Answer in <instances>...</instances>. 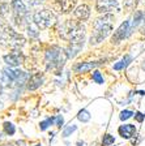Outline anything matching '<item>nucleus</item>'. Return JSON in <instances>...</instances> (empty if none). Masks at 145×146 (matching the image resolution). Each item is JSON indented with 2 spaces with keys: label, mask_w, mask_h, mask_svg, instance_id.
Here are the masks:
<instances>
[{
  "label": "nucleus",
  "mask_w": 145,
  "mask_h": 146,
  "mask_svg": "<svg viewBox=\"0 0 145 146\" xmlns=\"http://www.w3.org/2000/svg\"><path fill=\"white\" fill-rule=\"evenodd\" d=\"M3 81L5 82L7 85H12V84H16V85H24L26 84L27 80H29V74L26 72H22L20 69H13L11 67H7L3 69Z\"/></svg>",
  "instance_id": "nucleus-5"
},
{
  "label": "nucleus",
  "mask_w": 145,
  "mask_h": 146,
  "mask_svg": "<svg viewBox=\"0 0 145 146\" xmlns=\"http://www.w3.org/2000/svg\"><path fill=\"white\" fill-rule=\"evenodd\" d=\"M114 137L111 136V134H106V136H103V146H110L114 143Z\"/></svg>",
  "instance_id": "nucleus-23"
},
{
  "label": "nucleus",
  "mask_w": 145,
  "mask_h": 146,
  "mask_svg": "<svg viewBox=\"0 0 145 146\" xmlns=\"http://www.w3.org/2000/svg\"><path fill=\"white\" fill-rule=\"evenodd\" d=\"M9 15V3L8 0H0V16L5 18Z\"/></svg>",
  "instance_id": "nucleus-18"
},
{
  "label": "nucleus",
  "mask_w": 145,
  "mask_h": 146,
  "mask_svg": "<svg viewBox=\"0 0 145 146\" xmlns=\"http://www.w3.org/2000/svg\"><path fill=\"white\" fill-rule=\"evenodd\" d=\"M142 17H144V13L142 12H136V15H135V17H133V26L139 25L140 21L142 20Z\"/></svg>",
  "instance_id": "nucleus-25"
},
{
  "label": "nucleus",
  "mask_w": 145,
  "mask_h": 146,
  "mask_svg": "<svg viewBox=\"0 0 145 146\" xmlns=\"http://www.w3.org/2000/svg\"><path fill=\"white\" fill-rule=\"evenodd\" d=\"M77 117H79L80 121L88 123L89 120H90V113H89L86 110H81V111L79 112V115H77Z\"/></svg>",
  "instance_id": "nucleus-20"
},
{
  "label": "nucleus",
  "mask_w": 145,
  "mask_h": 146,
  "mask_svg": "<svg viewBox=\"0 0 145 146\" xmlns=\"http://www.w3.org/2000/svg\"><path fill=\"white\" fill-rule=\"evenodd\" d=\"M84 46V42H77V43H71V46L65 50V54H67V58H75L77 52L82 48Z\"/></svg>",
  "instance_id": "nucleus-15"
},
{
  "label": "nucleus",
  "mask_w": 145,
  "mask_h": 146,
  "mask_svg": "<svg viewBox=\"0 0 145 146\" xmlns=\"http://www.w3.org/2000/svg\"><path fill=\"white\" fill-rule=\"evenodd\" d=\"M135 132H136V128L132 124H126L119 128V134H120L123 138H131V137L135 134Z\"/></svg>",
  "instance_id": "nucleus-14"
},
{
  "label": "nucleus",
  "mask_w": 145,
  "mask_h": 146,
  "mask_svg": "<svg viewBox=\"0 0 145 146\" xmlns=\"http://www.w3.org/2000/svg\"><path fill=\"white\" fill-rule=\"evenodd\" d=\"M31 3H33V4H35V5H37V4H41V3H43V0H31Z\"/></svg>",
  "instance_id": "nucleus-31"
},
{
  "label": "nucleus",
  "mask_w": 145,
  "mask_h": 146,
  "mask_svg": "<svg viewBox=\"0 0 145 146\" xmlns=\"http://www.w3.org/2000/svg\"><path fill=\"white\" fill-rule=\"evenodd\" d=\"M76 5V0H54V8L60 13H69Z\"/></svg>",
  "instance_id": "nucleus-11"
},
{
  "label": "nucleus",
  "mask_w": 145,
  "mask_h": 146,
  "mask_svg": "<svg viewBox=\"0 0 145 146\" xmlns=\"http://www.w3.org/2000/svg\"><path fill=\"white\" fill-rule=\"evenodd\" d=\"M25 38L21 34L16 33L12 26L0 18V46L11 47L13 50H20L25 46Z\"/></svg>",
  "instance_id": "nucleus-1"
},
{
  "label": "nucleus",
  "mask_w": 145,
  "mask_h": 146,
  "mask_svg": "<svg viewBox=\"0 0 145 146\" xmlns=\"http://www.w3.org/2000/svg\"><path fill=\"white\" fill-rule=\"evenodd\" d=\"M54 120H55L54 117H50V119H47V120H45V121H42V123L39 124L41 129H42V131H45V129L48 127V125H51L52 123H54Z\"/></svg>",
  "instance_id": "nucleus-26"
},
{
  "label": "nucleus",
  "mask_w": 145,
  "mask_h": 146,
  "mask_svg": "<svg viewBox=\"0 0 145 146\" xmlns=\"http://www.w3.org/2000/svg\"><path fill=\"white\" fill-rule=\"evenodd\" d=\"M89 16H90V8L86 4H81V5H79L75 9V17L77 20H80V21L88 20Z\"/></svg>",
  "instance_id": "nucleus-13"
},
{
  "label": "nucleus",
  "mask_w": 145,
  "mask_h": 146,
  "mask_svg": "<svg viewBox=\"0 0 145 146\" xmlns=\"http://www.w3.org/2000/svg\"><path fill=\"white\" fill-rule=\"evenodd\" d=\"M55 121H56L57 127H61V125H63V123H64V119L61 117V116H57V117L55 119Z\"/></svg>",
  "instance_id": "nucleus-30"
},
{
  "label": "nucleus",
  "mask_w": 145,
  "mask_h": 146,
  "mask_svg": "<svg viewBox=\"0 0 145 146\" xmlns=\"http://www.w3.org/2000/svg\"><path fill=\"white\" fill-rule=\"evenodd\" d=\"M131 25H130V21H124L123 24L119 26V29L114 33V35H112L111 38V42L112 43H119L120 40H123L124 38H127L128 35L131 34V31H132V29H131Z\"/></svg>",
  "instance_id": "nucleus-9"
},
{
  "label": "nucleus",
  "mask_w": 145,
  "mask_h": 146,
  "mask_svg": "<svg viewBox=\"0 0 145 146\" xmlns=\"http://www.w3.org/2000/svg\"><path fill=\"white\" fill-rule=\"evenodd\" d=\"M4 61L9 67H18L20 64H22L25 61V56L20 50H13L12 52H9L8 55L4 56Z\"/></svg>",
  "instance_id": "nucleus-8"
},
{
  "label": "nucleus",
  "mask_w": 145,
  "mask_h": 146,
  "mask_svg": "<svg viewBox=\"0 0 145 146\" xmlns=\"http://www.w3.org/2000/svg\"><path fill=\"white\" fill-rule=\"evenodd\" d=\"M67 60V54L65 51L57 47V46H52L50 50L46 51L45 61L47 70H55V72H60V69L63 68L64 63Z\"/></svg>",
  "instance_id": "nucleus-4"
},
{
  "label": "nucleus",
  "mask_w": 145,
  "mask_h": 146,
  "mask_svg": "<svg viewBox=\"0 0 145 146\" xmlns=\"http://www.w3.org/2000/svg\"><path fill=\"white\" fill-rule=\"evenodd\" d=\"M45 81V76H43L42 73H34L33 76L29 77L27 80V89L29 90H37L38 88H41V85L43 84Z\"/></svg>",
  "instance_id": "nucleus-12"
},
{
  "label": "nucleus",
  "mask_w": 145,
  "mask_h": 146,
  "mask_svg": "<svg viewBox=\"0 0 145 146\" xmlns=\"http://www.w3.org/2000/svg\"><path fill=\"white\" fill-rule=\"evenodd\" d=\"M132 115H133L132 111H128V110L122 111V112H120V120H127V119H130Z\"/></svg>",
  "instance_id": "nucleus-28"
},
{
  "label": "nucleus",
  "mask_w": 145,
  "mask_h": 146,
  "mask_svg": "<svg viewBox=\"0 0 145 146\" xmlns=\"http://www.w3.org/2000/svg\"><path fill=\"white\" fill-rule=\"evenodd\" d=\"M144 117H145V115H142L141 112H136V113H135V119H136L139 123H141L142 120H144Z\"/></svg>",
  "instance_id": "nucleus-29"
},
{
  "label": "nucleus",
  "mask_w": 145,
  "mask_h": 146,
  "mask_svg": "<svg viewBox=\"0 0 145 146\" xmlns=\"http://www.w3.org/2000/svg\"><path fill=\"white\" fill-rule=\"evenodd\" d=\"M4 132H5L7 134H9V136H12V134H15V132H16V128H15V125L12 124V123H4Z\"/></svg>",
  "instance_id": "nucleus-21"
},
{
  "label": "nucleus",
  "mask_w": 145,
  "mask_h": 146,
  "mask_svg": "<svg viewBox=\"0 0 145 146\" xmlns=\"http://www.w3.org/2000/svg\"><path fill=\"white\" fill-rule=\"evenodd\" d=\"M59 35L64 40H69L71 43L84 42L85 27L81 22L75 20H67L59 27Z\"/></svg>",
  "instance_id": "nucleus-2"
},
{
  "label": "nucleus",
  "mask_w": 145,
  "mask_h": 146,
  "mask_svg": "<svg viewBox=\"0 0 145 146\" xmlns=\"http://www.w3.org/2000/svg\"><path fill=\"white\" fill-rule=\"evenodd\" d=\"M136 4H137V0H126V1H124V7L127 9H130V11L135 9Z\"/></svg>",
  "instance_id": "nucleus-24"
},
{
  "label": "nucleus",
  "mask_w": 145,
  "mask_h": 146,
  "mask_svg": "<svg viewBox=\"0 0 145 146\" xmlns=\"http://www.w3.org/2000/svg\"><path fill=\"white\" fill-rule=\"evenodd\" d=\"M35 26H37L35 24H30V25H27L26 26L27 34H29L30 38H37V36L39 35V33H38V29H39V27H35Z\"/></svg>",
  "instance_id": "nucleus-19"
},
{
  "label": "nucleus",
  "mask_w": 145,
  "mask_h": 146,
  "mask_svg": "<svg viewBox=\"0 0 145 146\" xmlns=\"http://www.w3.org/2000/svg\"><path fill=\"white\" fill-rule=\"evenodd\" d=\"M55 15L48 11V9H42V11H38V12L34 13L33 16V21L37 25V27L39 29H47L51 25L55 24Z\"/></svg>",
  "instance_id": "nucleus-6"
},
{
  "label": "nucleus",
  "mask_w": 145,
  "mask_h": 146,
  "mask_svg": "<svg viewBox=\"0 0 145 146\" xmlns=\"http://www.w3.org/2000/svg\"><path fill=\"white\" fill-rule=\"evenodd\" d=\"M100 65V63H81L79 64V65H76L75 67V70L76 72H80V73H85V72H89L90 69H93V68L98 67Z\"/></svg>",
  "instance_id": "nucleus-16"
},
{
  "label": "nucleus",
  "mask_w": 145,
  "mask_h": 146,
  "mask_svg": "<svg viewBox=\"0 0 145 146\" xmlns=\"http://www.w3.org/2000/svg\"><path fill=\"white\" fill-rule=\"evenodd\" d=\"M144 4H145V0H144Z\"/></svg>",
  "instance_id": "nucleus-33"
},
{
  "label": "nucleus",
  "mask_w": 145,
  "mask_h": 146,
  "mask_svg": "<svg viewBox=\"0 0 145 146\" xmlns=\"http://www.w3.org/2000/svg\"><path fill=\"white\" fill-rule=\"evenodd\" d=\"M142 68H144V69H145V61H144V64H142Z\"/></svg>",
  "instance_id": "nucleus-32"
},
{
  "label": "nucleus",
  "mask_w": 145,
  "mask_h": 146,
  "mask_svg": "<svg viewBox=\"0 0 145 146\" xmlns=\"http://www.w3.org/2000/svg\"><path fill=\"white\" fill-rule=\"evenodd\" d=\"M132 60V58H131L130 55H126V56H124L123 59H122L120 61H119V63H116L114 65V69L115 70H120V69H123V68H126L128 65V64H130V61Z\"/></svg>",
  "instance_id": "nucleus-17"
},
{
  "label": "nucleus",
  "mask_w": 145,
  "mask_h": 146,
  "mask_svg": "<svg viewBox=\"0 0 145 146\" xmlns=\"http://www.w3.org/2000/svg\"><path fill=\"white\" fill-rule=\"evenodd\" d=\"M77 129V127L76 125H69V127H67V128H64V131H63V137H69L71 134L73 133V132Z\"/></svg>",
  "instance_id": "nucleus-22"
},
{
  "label": "nucleus",
  "mask_w": 145,
  "mask_h": 146,
  "mask_svg": "<svg viewBox=\"0 0 145 146\" xmlns=\"http://www.w3.org/2000/svg\"><path fill=\"white\" fill-rule=\"evenodd\" d=\"M93 80L97 82V84H103V77L100 72H93Z\"/></svg>",
  "instance_id": "nucleus-27"
},
{
  "label": "nucleus",
  "mask_w": 145,
  "mask_h": 146,
  "mask_svg": "<svg viewBox=\"0 0 145 146\" xmlns=\"http://www.w3.org/2000/svg\"><path fill=\"white\" fill-rule=\"evenodd\" d=\"M97 11L100 13H109L114 9H118L116 0H97Z\"/></svg>",
  "instance_id": "nucleus-10"
},
{
  "label": "nucleus",
  "mask_w": 145,
  "mask_h": 146,
  "mask_svg": "<svg viewBox=\"0 0 145 146\" xmlns=\"http://www.w3.org/2000/svg\"><path fill=\"white\" fill-rule=\"evenodd\" d=\"M11 7H12V13H13V20H15L16 25L21 26L24 25V21L26 20V5L24 4L22 0H12L11 3Z\"/></svg>",
  "instance_id": "nucleus-7"
},
{
  "label": "nucleus",
  "mask_w": 145,
  "mask_h": 146,
  "mask_svg": "<svg viewBox=\"0 0 145 146\" xmlns=\"http://www.w3.org/2000/svg\"><path fill=\"white\" fill-rule=\"evenodd\" d=\"M112 22H114V16L106 13L103 17L97 18L93 24L94 33L90 36V44H98L101 43L106 36L112 30Z\"/></svg>",
  "instance_id": "nucleus-3"
}]
</instances>
